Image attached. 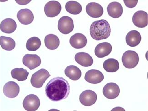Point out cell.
<instances>
[{
    "mask_svg": "<svg viewBox=\"0 0 148 111\" xmlns=\"http://www.w3.org/2000/svg\"><path fill=\"white\" fill-rule=\"evenodd\" d=\"M123 64L125 67L129 69L134 68L139 62V56L136 52L128 50L123 53L122 58Z\"/></svg>",
    "mask_w": 148,
    "mask_h": 111,
    "instance_id": "cell-3",
    "label": "cell"
},
{
    "mask_svg": "<svg viewBox=\"0 0 148 111\" xmlns=\"http://www.w3.org/2000/svg\"><path fill=\"white\" fill-rule=\"evenodd\" d=\"M87 14L92 18H99L103 13V9L100 4L96 2H90L86 7Z\"/></svg>",
    "mask_w": 148,
    "mask_h": 111,
    "instance_id": "cell-15",
    "label": "cell"
},
{
    "mask_svg": "<svg viewBox=\"0 0 148 111\" xmlns=\"http://www.w3.org/2000/svg\"><path fill=\"white\" fill-rule=\"evenodd\" d=\"M12 77L19 81H23L27 79L29 73L23 68H15L11 71Z\"/></svg>",
    "mask_w": 148,
    "mask_h": 111,
    "instance_id": "cell-27",
    "label": "cell"
},
{
    "mask_svg": "<svg viewBox=\"0 0 148 111\" xmlns=\"http://www.w3.org/2000/svg\"><path fill=\"white\" fill-rule=\"evenodd\" d=\"M44 44L48 49L55 50L59 46L60 41L57 35L51 34L47 35L45 37Z\"/></svg>",
    "mask_w": 148,
    "mask_h": 111,
    "instance_id": "cell-22",
    "label": "cell"
},
{
    "mask_svg": "<svg viewBox=\"0 0 148 111\" xmlns=\"http://www.w3.org/2000/svg\"><path fill=\"white\" fill-rule=\"evenodd\" d=\"M41 45L40 39L37 37H32L27 41L26 48L28 51H35L38 50Z\"/></svg>",
    "mask_w": 148,
    "mask_h": 111,
    "instance_id": "cell-28",
    "label": "cell"
},
{
    "mask_svg": "<svg viewBox=\"0 0 148 111\" xmlns=\"http://www.w3.org/2000/svg\"><path fill=\"white\" fill-rule=\"evenodd\" d=\"M103 95L109 99L117 98L120 93V89L118 85L114 83H110L105 85L103 90Z\"/></svg>",
    "mask_w": 148,
    "mask_h": 111,
    "instance_id": "cell-8",
    "label": "cell"
},
{
    "mask_svg": "<svg viewBox=\"0 0 148 111\" xmlns=\"http://www.w3.org/2000/svg\"><path fill=\"white\" fill-rule=\"evenodd\" d=\"M61 10V5L56 1H51L47 2L44 8L45 14L49 17H56L60 14Z\"/></svg>",
    "mask_w": 148,
    "mask_h": 111,
    "instance_id": "cell-7",
    "label": "cell"
},
{
    "mask_svg": "<svg viewBox=\"0 0 148 111\" xmlns=\"http://www.w3.org/2000/svg\"><path fill=\"white\" fill-rule=\"evenodd\" d=\"M123 2L127 7L133 8L137 5L138 1V0H124Z\"/></svg>",
    "mask_w": 148,
    "mask_h": 111,
    "instance_id": "cell-29",
    "label": "cell"
},
{
    "mask_svg": "<svg viewBox=\"0 0 148 111\" xmlns=\"http://www.w3.org/2000/svg\"><path fill=\"white\" fill-rule=\"evenodd\" d=\"M132 21L138 28H144L148 25V13L145 11H138L134 14Z\"/></svg>",
    "mask_w": 148,
    "mask_h": 111,
    "instance_id": "cell-10",
    "label": "cell"
},
{
    "mask_svg": "<svg viewBox=\"0 0 148 111\" xmlns=\"http://www.w3.org/2000/svg\"><path fill=\"white\" fill-rule=\"evenodd\" d=\"M23 63L30 70H34L41 65V59L38 55L27 54L24 56Z\"/></svg>",
    "mask_w": 148,
    "mask_h": 111,
    "instance_id": "cell-11",
    "label": "cell"
},
{
    "mask_svg": "<svg viewBox=\"0 0 148 111\" xmlns=\"http://www.w3.org/2000/svg\"><path fill=\"white\" fill-rule=\"evenodd\" d=\"M16 1L17 2V3L21 5H25L29 3L31 1H17L16 0Z\"/></svg>",
    "mask_w": 148,
    "mask_h": 111,
    "instance_id": "cell-30",
    "label": "cell"
},
{
    "mask_svg": "<svg viewBox=\"0 0 148 111\" xmlns=\"http://www.w3.org/2000/svg\"><path fill=\"white\" fill-rule=\"evenodd\" d=\"M103 68L109 73H114L118 70L119 64L118 61L114 59H108L103 63Z\"/></svg>",
    "mask_w": 148,
    "mask_h": 111,
    "instance_id": "cell-24",
    "label": "cell"
},
{
    "mask_svg": "<svg viewBox=\"0 0 148 111\" xmlns=\"http://www.w3.org/2000/svg\"><path fill=\"white\" fill-rule=\"evenodd\" d=\"M3 92L7 97L10 98H15L19 93L20 87L15 82L9 81L4 86Z\"/></svg>",
    "mask_w": 148,
    "mask_h": 111,
    "instance_id": "cell-12",
    "label": "cell"
},
{
    "mask_svg": "<svg viewBox=\"0 0 148 111\" xmlns=\"http://www.w3.org/2000/svg\"><path fill=\"white\" fill-rule=\"evenodd\" d=\"M65 74L72 80H78L81 77V71L75 65L68 66L65 70Z\"/></svg>",
    "mask_w": 148,
    "mask_h": 111,
    "instance_id": "cell-23",
    "label": "cell"
},
{
    "mask_svg": "<svg viewBox=\"0 0 148 111\" xmlns=\"http://www.w3.org/2000/svg\"><path fill=\"white\" fill-rule=\"evenodd\" d=\"M72 47L77 49L83 48L87 44V39L84 35L81 33H76L72 35L69 40Z\"/></svg>",
    "mask_w": 148,
    "mask_h": 111,
    "instance_id": "cell-14",
    "label": "cell"
},
{
    "mask_svg": "<svg viewBox=\"0 0 148 111\" xmlns=\"http://www.w3.org/2000/svg\"><path fill=\"white\" fill-rule=\"evenodd\" d=\"M16 22L12 19H5L2 20L0 24L1 30L5 33H12L16 30Z\"/></svg>",
    "mask_w": 148,
    "mask_h": 111,
    "instance_id": "cell-20",
    "label": "cell"
},
{
    "mask_svg": "<svg viewBox=\"0 0 148 111\" xmlns=\"http://www.w3.org/2000/svg\"><path fill=\"white\" fill-rule=\"evenodd\" d=\"M107 12L108 15L114 18H118L121 16L123 12V9L119 2H111L107 7Z\"/></svg>",
    "mask_w": 148,
    "mask_h": 111,
    "instance_id": "cell-18",
    "label": "cell"
},
{
    "mask_svg": "<svg viewBox=\"0 0 148 111\" xmlns=\"http://www.w3.org/2000/svg\"><path fill=\"white\" fill-rule=\"evenodd\" d=\"M47 97L53 101H59L67 98L70 93V85L62 77H56L50 81L45 88Z\"/></svg>",
    "mask_w": 148,
    "mask_h": 111,
    "instance_id": "cell-1",
    "label": "cell"
},
{
    "mask_svg": "<svg viewBox=\"0 0 148 111\" xmlns=\"http://www.w3.org/2000/svg\"><path fill=\"white\" fill-rule=\"evenodd\" d=\"M0 44L1 48L7 51L13 50L16 46V42L13 39L4 36L0 37Z\"/></svg>",
    "mask_w": 148,
    "mask_h": 111,
    "instance_id": "cell-26",
    "label": "cell"
},
{
    "mask_svg": "<svg viewBox=\"0 0 148 111\" xmlns=\"http://www.w3.org/2000/svg\"><path fill=\"white\" fill-rule=\"evenodd\" d=\"M97 99L96 93L91 90H87L81 93L79 100L84 106H90L94 104Z\"/></svg>",
    "mask_w": 148,
    "mask_h": 111,
    "instance_id": "cell-9",
    "label": "cell"
},
{
    "mask_svg": "<svg viewBox=\"0 0 148 111\" xmlns=\"http://www.w3.org/2000/svg\"><path fill=\"white\" fill-rule=\"evenodd\" d=\"M141 36L140 34L137 30H131L127 34L126 37V42L130 47H135L140 43Z\"/></svg>",
    "mask_w": 148,
    "mask_h": 111,
    "instance_id": "cell-21",
    "label": "cell"
},
{
    "mask_svg": "<svg viewBox=\"0 0 148 111\" xmlns=\"http://www.w3.org/2000/svg\"><path fill=\"white\" fill-rule=\"evenodd\" d=\"M65 9L69 13L75 15L80 13L82 10L80 4L74 1H68L66 4Z\"/></svg>",
    "mask_w": 148,
    "mask_h": 111,
    "instance_id": "cell-25",
    "label": "cell"
},
{
    "mask_svg": "<svg viewBox=\"0 0 148 111\" xmlns=\"http://www.w3.org/2000/svg\"><path fill=\"white\" fill-rule=\"evenodd\" d=\"M40 101L37 95L31 94L27 95L23 102V106L27 111H35L40 107Z\"/></svg>",
    "mask_w": 148,
    "mask_h": 111,
    "instance_id": "cell-6",
    "label": "cell"
},
{
    "mask_svg": "<svg viewBox=\"0 0 148 111\" xmlns=\"http://www.w3.org/2000/svg\"><path fill=\"white\" fill-rule=\"evenodd\" d=\"M75 61L82 66L88 67L93 64V60L91 56L85 52H79L75 56Z\"/></svg>",
    "mask_w": 148,
    "mask_h": 111,
    "instance_id": "cell-19",
    "label": "cell"
},
{
    "mask_svg": "<svg viewBox=\"0 0 148 111\" xmlns=\"http://www.w3.org/2000/svg\"><path fill=\"white\" fill-rule=\"evenodd\" d=\"M90 34L92 37L96 41L106 39L110 35V26L105 20H96L90 26Z\"/></svg>",
    "mask_w": 148,
    "mask_h": 111,
    "instance_id": "cell-2",
    "label": "cell"
},
{
    "mask_svg": "<svg viewBox=\"0 0 148 111\" xmlns=\"http://www.w3.org/2000/svg\"><path fill=\"white\" fill-rule=\"evenodd\" d=\"M50 76L47 70L42 68L32 74L31 79V85L34 88H42L47 79Z\"/></svg>",
    "mask_w": 148,
    "mask_h": 111,
    "instance_id": "cell-4",
    "label": "cell"
},
{
    "mask_svg": "<svg viewBox=\"0 0 148 111\" xmlns=\"http://www.w3.org/2000/svg\"><path fill=\"white\" fill-rule=\"evenodd\" d=\"M112 50V46L110 43L103 42L98 44L95 50V55L98 58H103L110 55Z\"/></svg>",
    "mask_w": 148,
    "mask_h": 111,
    "instance_id": "cell-17",
    "label": "cell"
},
{
    "mask_svg": "<svg viewBox=\"0 0 148 111\" xmlns=\"http://www.w3.org/2000/svg\"><path fill=\"white\" fill-rule=\"evenodd\" d=\"M58 27L59 31L61 33L69 34L74 29L73 20L69 16H62L58 20Z\"/></svg>",
    "mask_w": 148,
    "mask_h": 111,
    "instance_id": "cell-5",
    "label": "cell"
},
{
    "mask_svg": "<svg viewBox=\"0 0 148 111\" xmlns=\"http://www.w3.org/2000/svg\"><path fill=\"white\" fill-rule=\"evenodd\" d=\"M85 80L92 84L100 83L104 79V75L100 71L96 70H91L85 74Z\"/></svg>",
    "mask_w": 148,
    "mask_h": 111,
    "instance_id": "cell-13",
    "label": "cell"
},
{
    "mask_svg": "<svg viewBox=\"0 0 148 111\" xmlns=\"http://www.w3.org/2000/svg\"><path fill=\"white\" fill-rule=\"evenodd\" d=\"M17 18L21 23L28 25L33 22L34 16L32 12L28 9H23L18 12Z\"/></svg>",
    "mask_w": 148,
    "mask_h": 111,
    "instance_id": "cell-16",
    "label": "cell"
}]
</instances>
